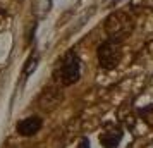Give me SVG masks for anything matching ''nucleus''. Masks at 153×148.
<instances>
[{
    "instance_id": "nucleus-1",
    "label": "nucleus",
    "mask_w": 153,
    "mask_h": 148,
    "mask_svg": "<svg viewBox=\"0 0 153 148\" xmlns=\"http://www.w3.org/2000/svg\"><path fill=\"white\" fill-rule=\"evenodd\" d=\"M53 78H57L64 86H71L79 81V78H81V59L77 57L76 52L71 50L62 57Z\"/></svg>"
},
{
    "instance_id": "nucleus-2",
    "label": "nucleus",
    "mask_w": 153,
    "mask_h": 148,
    "mask_svg": "<svg viewBox=\"0 0 153 148\" xmlns=\"http://www.w3.org/2000/svg\"><path fill=\"white\" fill-rule=\"evenodd\" d=\"M132 28H134L132 17L122 10H115L105 19V33L108 35V38H114L119 42H122L124 38L131 35Z\"/></svg>"
},
{
    "instance_id": "nucleus-3",
    "label": "nucleus",
    "mask_w": 153,
    "mask_h": 148,
    "mask_svg": "<svg viewBox=\"0 0 153 148\" xmlns=\"http://www.w3.org/2000/svg\"><path fill=\"white\" fill-rule=\"evenodd\" d=\"M122 42L114 40V38H107L97 50V57H98V64L100 67L105 71H112L115 69L120 59H122Z\"/></svg>"
},
{
    "instance_id": "nucleus-4",
    "label": "nucleus",
    "mask_w": 153,
    "mask_h": 148,
    "mask_svg": "<svg viewBox=\"0 0 153 148\" xmlns=\"http://www.w3.org/2000/svg\"><path fill=\"white\" fill-rule=\"evenodd\" d=\"M122 136H124L122 127L112 124L100 134V143H102L103 148H117L122 141Z\"/></svg>"
},
{
    "instance_id": "nucleus-5",
    "label": "nucleus",
    "mask_w": 153,
    "mask_h": 148,
    "mask_svg": "<svg viewBox=\"0 0 153 148\" xmlns=\"http://www.w3.org/2000/svg\"><path fill=\"white\" fill-rule=\"evenodd\" d=\"M43 126V120L42 117H38V115H31V117H26V119H22L17 122V133L21 134V136H35Z\"/></svg>"
},
{
    "instance_id": "nucleus-6",
    "label": "nucleus",
    "mask_w": 153,
    "mask_h": 148,
    "mask_svg": "<svg viewBox=\"0 0 153 148\" xmlns=\"http://www.w3.org/2000/svg\"><path fill=\"white\" fill-rule=\"evenodd\" d=\"M38 60H40V59H38V55H36V54H33V55H31V59H29L28 62H26V69H24V78H26V76H29V74H31V72H33V71L36 69V65H38Z\"/></svg>"
},
{
    "instance_id": "nucleus-7",
    "label": "nucleus",
    "mask_w": 153,
    "mask_h": 148,
    "mask_svg": "<svg viewBox=\"0 0 153 148\" xmlns=\"http://www.w3.org/2000/svg\"><path fill=\"white\" fill-rule=\"evenodd\" d=\"M77 148H90V141H88V138H83V140L79 141Z\"/></svg>"
}]
</instances>
